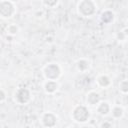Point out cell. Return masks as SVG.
<instances>
[{
  "mask_svg": "<svg viewBox=\"0 0 128 128\" xmlns=\"http://www.w3.org/2000/svg\"><path fill=\"white\" fill-rule=\"evenodd\" d=\"M98 9L97 3L94 0H79L76 5V12L83 18H89L96 14Z\"/></svg>",
  "mask_w": 128,
  "mask_h": 128,
  "instance_id": "obj_1",
  "label": "cell"
},
{
  "mask_svg": "<svg viewBox=\"0 0 128 128\" xmlns=\"http://www.w3.org/2000/svg\"><path fill=\"white\" fill-rule=\"evenodd\" d=\"M70 116L74 122H76L78 124H84L90 120L91 113H90V110L88 109L87 105L77 104L73 107Z\"/></svg>",
  "mask_w": 128,
  "mask_h": 128,
  "instance_id": "obj_2",
  "label": "cell"
},
{
  "mask_svg": "<svg viewBox=\"0 0 128 128\" xmlns=\"http://www.w3.org/2000/svg\"><path fill=\"white\" fill-rule=\"evenodd\" d=\"M62 67L56 62H49L42 68V75L45 80H58L62 76Z\"/></svg>",
  "mask_w": 128,
  "mask_h": 128,
  "instance_id": "obj_3",
  "label": "cell"
},
{
  "mask_svg": "<svg viewBox=\"0 0 128 128\" xmlns=\"http://www.w3.org/2000/svg\"><path fill=\"white\" fill-rule=\"evenodd\" d=\"M32 92L27 87H18L13 92V101L17 105H27L32 100Z\"/></svg>",
  "mask_w": 128,
  "mask_h": 128,
  "instance_id": "obj_4",
  "label": "cell"
},
{
  "mask_svg": "<svg viewBox=\"0 0 128 128\" xmlns=\"http://www.w3.org/2000/svg\"><path fill=\"white\" fill-rule=\"evenodd\" d=\"M17 11L15 3L11 0H1L0 2V17L3 20L12 18Z\"/></svg>",
  "mask_w": 128,
  "mask_h": 128,
  "instance_id": "obj_5",
  "label": "cell"
},
{
  "mask_svg": "<svg viewBox=\"0 0 128 128\" xmlns=\"http://www.w3.org/2000/svg\"><path fill=\"white\" fill-rule=\"evenodd\" d=\"M58 123V116L52 111H46L42 113L40 117V124L46 128L55 127Z\"/></svg>",
  "mask_w": 128,
  "mask_h": 128,
  "instance_id": "obj_6",
  "label": "cell"
},
{
  "mask_svg": "<svg viewBox=\"0 0 128 128\" xmlns=\"http://www.w3.org/2000/svg\"><path fill=\"white\" fill-rule=\"evenodd\" d=\"M60 88L58 80H45L43 82V90L47 95H54Z\"/></svg>",
  "mask_w": 128,
  "mask_h": 128,
  "instance_id": "obj_7",
  "label": "cell"
},
{
  "mask_svg": "<svg viewBox=\"0 0 128 128\" xmlns=\"http://www.w3.org/2000/svg\"><path fill=\"white\" fill-rule=\"evenodd\" d=\"M75 67H76V70L78 72H80V73H86L91 68V61L88 58H84V57L79 58L75 62Z\"/></svg>",
  "mask_w": 128,
  "mask_h": 128,
  "instance_id": "obj_8",
  "label": "cell"
},
{
  "mask_svg": "<svg viewBox=\"0 0 128 128\" xmlns=\"http://www.w3.org/2000/svg\"><path fill=\"white\" fill-rule=\"evenodd\" d=\"M86 104L87 106H93V107H96L98 105V103L101 101V96L100 94L95 91V90H91L89 91L87 94H86Z\"/></svg>",
  "mask_w": 128,
  "mask_h": 128,
  "instance_id": "obj_9",
  "label": "cell"
},
{
  "mask_svg": "<svg viewBox=\"0 0 128 128\" xmlns=\"http://www.w3.org/2000/svg\"><path fill=\"white\" fill-rule=\"evenodd\" d=\"M95 81H96L97 86L102 89H107L112 85V80H111L110 76L107 74H104V73L97 75Z\"/></svg>",
  "mask_w": 128,
  "mask_h": 128,
  "instance_id": "obj_10",
  "label": "cell"
},
{
  "mask_svg": "<svg viewBox=\"0 0 128 128\" xmlns=\"http://www.w3.org/2000/svg\"><path fill=\"white\" fill-rule=\"evenodd\" d=\"M111 107H112V105H111L108 101H103V100H101V101L98 103V105L96 106V112H97L100 116L106 117V116H108V115L110 114V112H111Z\"/></svg>",
  "mask_w": 128,
  "mask_h": 128,
  "instance_id": "obj_11",
  "label": "cell"
},
{
  "mask_svg": "<svg viewBox=\"0 0 128 128\" xmlns=\"http://www.w3.org/2000/svg\"><path fill=\"white\" fill-rule=\"evenodd\" d=\"M99 19L103 24H111L115 20V13L110 9H105L101 12Z\"/></svg>",
  "mask_w": 128,
  "mask_h": 128,
  "instance_id": "obj_12",
  "label": "cell"
},
{
  "mask_svg": "<svg viewBox=\"0 0 128 128\" xmlns=\"http://www.w3.org/2000/svg\"><path fill=\"white\" fill-rule=\"evenodd\" d=\"M110 114H111V116H112L113 119L118 120V119L123 118V116H124V114H125V110H124V108H123L121 105L115 104V105H112Z\"/></svg>",
  "mask_w": 128,
  "mask_h": 128,
  "instance_id": "obj_13",
  "label": "cell"
},
{
  "mask_svg": "<svg viewBox=\"0 0 128 128\" xmlns=\"http://www.w3.org/2000/svg\"><path fill=\"white\" fill-rule=\"evenodd\" d=\"M19 31H20V28H19V26H18L17 24H15V23H10V24H8V25L6 26V33H7V35H9V36L14 37V36H16V35L19 33Z\"/></svg>",
  "mask_w": 128,
  "mask_h": 128,
  "instance_id": "obj_14",
  "label": "cell"
},
{
  "mask_svg": "<svg viewBox=\"0 0 128 128\" xmlns=\"http://www.w3.org/2000/svg\"><path fill=\"white\" fill-rule=\"evenodd\" d=\"M41 2L44 7L48 9H54L59 5L60 0H41Z\"/></svg>",
  "mask_w": 128,
  "mask_h": 128,
  "instance_id": "obj_15",
  "label": "cell"
},
{
  "mask_svg": "<svg viewBox=\"0 0 128 128\" xmlns=\"http://www.w3.org/2000/svg\"><path fill=\"white\" fill-rule=\"evenodd\" d=\"M118 90L122 94H125V95L128 94V79H124V80H121L119 82V84H118Z\"/></svg>",
  "mask_w": 128,
  "mask_h": 128,
  "instance_id": "obj_16",
  "label": "cell"
},
{
  "mask_svg": "<svg viewBox=\"0 0 128 128\" xmlns=\"http://www.w3.org/2000/svg\"><path fill=\"white\" fill-rule=\"evenodd\" d=\"M115 37H116V40H118L119 42H124V41L127 39V37L123 34V32H122L121 30H120V31H118V32L116 33Z\"/></svg>",
  "mask_w": 128,
  "mask_h": 128,
  "instance_id": "obj_17",
  "label": "cell"
},
{
  "mask_svg": "<svg viewBox=\"0 0 128 128\" xmlns=\"http://www.w3.org/2000/svg\"><path fill=\"white\" fill-rule=\"evenodd\" d=\"M6 100H7V93L4 90V88H1L0 89V103L3 104V103H5Z\"/></svg>",
  "mask_w": 128,
  "mask_h": 128,
  "instance_id": "obj_18",
  "label": "cell"
},
{
  "mask_svg": "<svg viewBox=\"0 0 128 128\" xmlns=\"http://www.w3.org/2000/svg\"><path fill=\"white\" fill-rule=\"evenodd\" d=\"M112 126H113L112 123L109 122V121H104V122H102L100 124V127H104V128H106V127H112Z\"/></svg>",
  "mask_w": 128,
  "mask_h": 128,
  "instance_id": "obj_19",
  "label": "cell"
},
{
  "mask_svg": "<svg viewBox=\"0 0 128 128\" xmlns=\"http://www.w3.org/2000/svg\"><path fill=\"white\" fill-rule=\"evenodd\" d=\"M121 31H122V32H123V34L128 38V26H126V27L122 28V29H121Z\"/></svg>",
  "mask_w": 128,
  "mask_h": 128,
  "instance_id": "obj_20",
  "label": "cell"
}]
</instances>
